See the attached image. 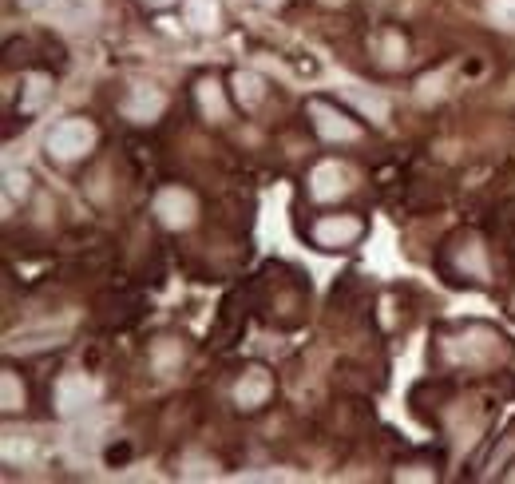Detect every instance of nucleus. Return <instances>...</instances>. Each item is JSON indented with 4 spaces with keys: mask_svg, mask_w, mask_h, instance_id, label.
Masks as SVG:
<instances>
[{
    "mask_svg": "<svg viewBox=\"0 0 515 484\" xmlns=\"http://www.w3.org/2000/svg\"><path fill=\"white\" fill-rule=\"evenodd\" d=\"M155 215H159V223H163L167 231H187V227L195 223V215H199V203H195L191 191L167 187V191L155 195Z\"/></svg>",
    "mask_w": 515,
    "mask_h": 484,
    "instance_id": "3",
    "label": "nucleus"
},
{
    "mask_svg": "<svg viewBox=\"0 0 515 484\" xmlns=\"http://www.w3.org/2000/svg\"><path fill=\"white\" fill-rule=\"evenodd\" d=\"M440 84H444V76H428V80H420V96L428 100V96H440Z\"/></svg>",
    "mask_w": 515,
    "mask_h": 484,
    "instance_id": "19",
    "label": "nucleus"
},
{
    "mask_svg": "<svg viewBox=\"0 0 515 484\" xmlns=\"http://www.w3.org/2000/svg\"><path fill=\"white\" fill-rule=\"evenodd\" d=\"M123 116L131 123H151L163 116V108H167V96L159 92V88H151V84H135L127 96H123Z\"/></svg>",
    "mask_w": 515,
    "mask_h": 484,
    "instance_id": "7",
    "label": "nucleus"
},
{
    "mask_svg": "<svg viewBox=\"0 0 515 484\" xmlns=\"http://www.w3.org/2000/svg\"><path fill=\"white\" fill-rule=\"evenodd\" d=\"M270 389H274L270 373H266L262 365H254V369H246V373L238 377V385H234V401H238V409H258V405H266Z\"/></svg>",
    "mask_w": 515,
    "mask_h": 484,
    "instance_id": "8",
    "label": "nucleus"
},
{
    "mask_svg": "<svg viewBox=\"0 0 515 484\" xmlns=\"http://www.w3.org/2000/svg\"><path fill=\"white\" fill-rule=\"evenodd\" d=\"M48 92H52V80H48V76H28V88H24L20 108H24V112H36V108L48 100Z\"/></svg>",
    "mask_w": 515,
    "mask_h": 484,
    "instance_id": "14",
    "label": "nucleus"
},
{
    "mask_svg": "<svg viewBox=\"0 0 515 484\" xmlns=\"http://www.w3.org/2000/svg\"><path fill=\"white\" fill-rule=\"evenodd\" d=\"M258 4H266V8H278V4H286V0H258Z\"/></svg>",
    "mask_w": 515,
    "mask_h": 484,
    "instance_id": "23",
    "label": "nucleus"
},
{
    "mask_svg": "<svg viewBox=\"0 0 515 484\" xmlns=\"http://www.w3.org/2000/svg\"><path fill=\"white\" fill-rule=\"evenodd\" d=\"M397 477H401V481H432V473H420V469H401Z\"/></svg>",
    "mask_w": 515,
    "mask_h": 484,
    "instance_id": "20",
    "label": "nucleus"
},
{
    "mask_svg": "<svg viewBox=\"0 0 515 484\" xmlns=\"http://www.w3.org/2000/svg\"><path fill=\"white\" fill-rule=\"evenodd\" d=\"M345 96H349V100H353V104H357L361 112H369V116H373V120H377V123H385V116H389V108H385V100H381V96H373V92L365 96L361 88H345Z\"/></svg>",
    "mask_w": 515,
    "mask_h": 484,
    "instance_id": "15",
    "label": "nucleus"
},
{
    "mask_svg": "<svg viewBox=\"0 0 515 484\" xmlns=\"http://www.w3.org/2000/svg\"><path fill=\"white\" fill-rule=\"evenodd\" d=\"M309 116H313V127H317V135L321 139H329V143H353L361 131H357V123L349 120L345 112H337V108H329V104H321V100H313L309 104Z\"/></svg>",
    "mask_w": 515,
    "mask_h": 484,
    "instance_id": "6",
    "label": "nucleus"
},
{
    "mask_svg": "<svg viewBox=\"0 0 515 484\" xmlns=\"http://www.w3.org/2000/svg\"><path fill=\"white\" fill-rule=\"evenodd\" d=\"M183 16H187V24L195 32H214L218 20H222V8H218V0H187L183 4Z\"/></svg>",
    "mask_w": 515,
    "mask_h": 484,
    "instance_id": "11",
    "label": "nucleus"
},
{
    "mask_svg": "<svg viewBox=\"0 0 515 484\" xmlns=\"http://www.w3.org/2000/svg\"><path fill=\"white\" fill-rule=\"evenodd\" d=\"M234 92H238L242 108H254V104H262L266 84H262V76H254V72H238V76H234Z\"/></svg>",
    "mask_w": 515,
    "mask_h": 484,
    "instance_id": "13",
    "label": "nucleus"
},
{
    "mask_svg": "<svg viewBox=\"0 0 515 484\" xmlns=\"http://www.w3.org/2000/svg\"><path fill=\"white\" fill-rule=\"evenodd\" d=\"M24 183H28L24 175H8V195H16V191L24 195Z\"/></svg>",
    "mask_w": 515,
    "mask_h": 484,
    "instance_id": "21",
    "label": "nucleus"
},
{
    "mask_svg": "<svg viewBox=\"0 0 515 484\" xmlns=\"http://www.w3.org/2000/svg\"><path fill=\"white\" fill-rule=\"evenodd\" d=\"M96 135H100V131H96L92 120H80V116L60 120L48 131V155L60 159V163H76V159H84V155L96 147Z\"/></svg>",
    "mask_w": 515,
    "mask_h": 484,
    "instance_id": "1",
    "label": "nucleus"
},
{
    "mask_svg": "<svg viewBox=\"0 0 515 484\" xmlns=\"http://www.w3.org/2000/svg\"><path fill=\"white\" fill-rule=\"evenodd\" d=\"M0 405H4V413H16L24 405V385L16 381V373L0 377Z\"/></svg>",
    "mask_w": 515,
    "mask_h": 484,
    "instance_id": "16",
    "label": "nucleus"
},
{
    "mask_svg": "<svg viewBox=\"0 0 515 484\" xmlns=\"http://www.w3.org/2000/svg\"><path fill=\"white\" fill-rule=\"evenodd\" d=\"M147 4H171V0H147Z\"/></svg>",
    "mask_w": 515,
    "mask_h": 484,
    "instance_id": "24",
    "label": "nucleus"
},
{
    "mask_svg": "<svg viewBox=\"0 0 515 484\" xmlns=\"http://www.w3.org/2000/svg\"><path fill=\"white\" fill-rule=\"evenodd\" d=\"M349 187H353L349 167L345 163H333V159L329 163H317L313 175H309V195L321 199V203H333V199L349 195Z\"/></svg>",
    "mask_w": 515,
    "mask_h": 484,
    "instance_id": "4",
    "label": "nucleus"
},
{
    "mask_svg": "<svg viewBox=\"0 0 515 484\" xmlns=\"http://www.w3.org/2000/svg\"><path fill=\"white\" fill-rule=\"evenodd\" d=\"M96 381L92 377H84V373H64L60 377V385H56V409L64 413V417H76V413H84L92 401H96Z\"/></svg>",
    "mask_w": 515,
    "mask_h": 484,
    "instance_id": "5",
    "label": "nucleus"
},
{
    "mask_svg": "<svg viewBox=\"0 0 515 484\" xmlns=\"http://www.w3.org/2000/svg\"><path fill=\"white\" fill-rule=\"evenodd\" d=\"M171 358H179V350H171V346H159V365H167Z\"/></svg>",
    "mask_w": 515,
    "mask_h": 484,
    "instance_id": "22",
    "label": "nucleus"
},
{
    "mask_svg": "<svg viewBox=\"0 0 515 484\" xmlns=\"http://www.w3.org/2000/svg\"><path fill=\"white\" fill-rule=\"evenodd\" d=\"M448 354L464 365H492V362H500L504 342H500L492 330H472V334H464V338H452V342H448Z\"/></svg>",
    "mask_w": 515,
    "mask_h": 484,
    "instance_id": "2",
    "label": "nucleus"
},
{
    "mask_svg": "<svg viewBox=\"0 0 515 484\" xmlns=\"http://www.w3.org/2000/svg\"><path fill=\"white\" fill-rule=\"evenodd\" d=\"M405 60H409L405 40H401V36H385V64H389V68H401Z\"/></svg>",
    "mask_w": 515,
    "mask_h": 484,
    "instance_id": "18",
    "label": "nucleus"
},
{
    "mask_svg": "<svg viewBox=\"0 0 515 484\" xmlns=\"http://www.w3.org/2000/svg\"><path fill=\"white\" fill-rule=\"evenodd\" d=\"M96 0H48V12L60 28H88L96 20Z\"/></svg>",
    "mask_w": 515,
    "mask_h": 484,
    "instance_id": "10",
    "label": "nucleus"
},
{
    "mask_svg": "<svg viewBox=\"0 0 515 484\" xmlns=\"http://www.w3.org/2000/svg\"><path fill=\"white\" fill-rule=\"evenodd\" d=\"M361 235V223L353 215H329L313 227V239L317 246H349V242Z\"/></svg>",
    "mask_w": 515,
    "mask_h": 484,
    "instance_id": "9",
    "label": "nucleus"
},
{
    "mask_svg": "<svg viewBox=\"0 0 515 484\" xmlns=\"http://www.w3.org/2000/svg\"><path fill=\"white\" fill-rule=\"evenodd\" d=\"M488 16H492L504 32H515V0H488Z\"/></svg>",
    "mask_w": 515,
    "mask_h": 484,
    "instance_id": "17",
    "label": "nucleus"
},
{
    "mask_svg": "<svg viewBox=\"0 0 515 484\" xmlns=\"http://www.w3.org/2000/svg\"><path fill=\"white\" fill-rule=\"evenodd\" d=\"M199 108L210 123H222L226 120V100H222V84L218 80H199Z\"/></svg>",
    "mask_w": 515,
    "mask_h": 484,
    "instance_id": "12",
    "label": "nucleus"
}]
</instances>
